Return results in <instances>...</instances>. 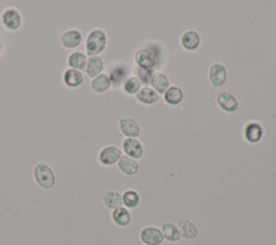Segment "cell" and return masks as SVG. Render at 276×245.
<instances>
[{
	"label": "cell",
	"mask_w": 276,
	"mask_h": 245,
	"mask_svg": "<svg viewBox=\"0 0 276 245\" xmlns=\"http://www.w3.org/2000/svg\"><path fill=\"white\" fill-rule=\"evenodd\" d=\"M139 240L144 245H162L164 237L160 228L155 226H147L139 232Z\"/></svg>",
	"instance_id": "obj_7"
},
{
	"label": "cell",
	"mask_w": 276,
	"mask_h": 245,
	"mask_svg": "<svg viewBox=\"0 0 276 245\" xmlns=\"http://www.w3.org/2000/svg\"><path fill=\"white\" fill-rule=\"evenodd\" d=\"M112 86L110 77L108 74H101L91 81V89L94 93L102 94L107 92Z\"/></svg>",
	"instance_id": "obj_20"
},
{
	"label": "cell",
	"mask_w": 276,
	"mask_h": 245,
	"mask_svg": "<svg viewBox=\"0 0 276 245\" xmlns=\"http://www.w3.org/2000/svg\"><path fill=\"white\" fill-rule=\"evenodd\" d=\"M217 106L227 114H234L240 110V102L233 93L223 91L217 95Z\"/></svg>",
	"instance_id": "obj_4"
},
{
	"label": "cell",
	"mask_w": 276,
	"mask_h": 245,
	"mask_svg": "<svg viewBox=\"0 0 276 245\" xmlns=\"http://www.w3.org/2000/svg\"><path fill=\"white\" fill-rule=\"evenodd\" d=\"M0 52H2V45H0Z\"/></svg>",
	"instance_id": "obj_30"
},
{
	"label": "cell",
	"mask_w": 276,
	"mask_h": 245,
	"mask_svg": "<svg viewBox=\"0 0 276 245\" xmlns=\"http://www.w3.org/2000/svg\"><path fill=\"white\" fill-rule=\"evenodd\" d=\"M104 70V61L101 56H90L88 59L87 67H85V72L89 78H95L98 75L103 74Z\"/></svg>",
	"instance_id": "obj_22"
},
{
	"label": "cell",
	"mask_w": 276,
	"mask_h": 245,
	"mask_svg": "<svg viewBox=\"0 0 276 245\" xmlns=\"http://www.w3.org/2000/svg\"><path fill=\"white\" fill-rule=\"evenodd\" d=\"M142 88V84L136 76L129 77L122 84V89L128 95H136L137 92Z\"/></svg>",
	"instance_id": "obj_28"
},
{
	"label": "cell",
	"mask_w": 276,
	"mask_h": 245,
	"mask_svg": "<svg viewBox=\"0 0 276 245\" xmlns=\"http://www.w3.org/2000/svg\"><path fill=\"white\" fill-rule=\"evenodd\" d=\"M185 94L182 88L173 86L169 87L168 90L163 94L164 103L168 106H178L184 101Z\"/></svg>",
	"instance_id": "obj_19"
},
{
	"label": "cell",
	"mask_w": 276,
	"mask_h": 245,
	"mask_svg": "<svg viewBox=\"0 0 276 245\" xmlns=\"http://www.w3.org/2000/svg\"><path fill=\"white\" fill-rule=\"evenodd\" d=\"M141 198L138 191L134 189H128L122 193V202L123 206L127 207L128 210H134L140 204Z\"/></svg>",
	"instance_id": "obj_27"
},
{
	"label": "cell",
	"mask_w": 276,
	"mask_h": 245,
	"mask_svg": "<svg viewBox=\"0 0 276 245\" xmlns=\"http://www.w3.org/2000/svg\"><path fill=\"white\" fill-rule=\"evenodd\" d=\"M134 62L137 67L154 69L157 65V56L149 49H138L134 53Z\"/></svg>",
	"instance_id": "obj_10"
},
{
	"label": "cell",
	"mask_w": 276,
	"mask_h": 245,
	"mask_svg": "<svg viewBox=\"0 0 276 245\" xmlns=\"http://www.w3.org/2000/svg\"><path fill=\"white\" fill-rule=\"evenodd\" d=\"M83 80H84L83 74L79 70L68 68L64 71L63 82L65 83L66 87L71 88V89L78 88L83 83Z\"/></svg>",
	"instance_id": "obj_18"
},
{
	"label": "cell",
	"mask_w": 276,
	"mask_h": 245,
	"mask_svg": "<svg viewBox=\"0 0 276 245\" xmlns=\"http://www.w3.org/2000/svg\"><path fill=\"white\" fill-rule=\"evenodd\" d=\"M119 129L126 138H138L141 133L138 122L130 117H123L119 120Z\"/></svg>",
	"instance_id": "obj_11"
},
{
	"label": "cell",
	"mask_w": 276,
	"mask_h": 245,
	"mask_svg": "<svg viewBox=\"0 0 276 245\" xmlns=\"http://www.w3.org/2000/svg\"><path fill=\"white\" fill-rule=\"evenodd\" d=\"M108 75L113 86L119 87L129 78V68L127 65H117L110 69V72Z\"/></svg>",
	"instance_id": "obj_23"
},
{
	"label": "cell",
	"mask_w": 276,
	"mask_h": 245,
	"mask_svg": "<svg viewBox=\"0 0 276 245\" xmlns=\"http://www.w3.org/2000/svg\"><path fill=\"white\" fill-rule=\"evenodd\" d=\"M122 149L126 153V156L136 160V161L144 157V145L138 138H124L122 142Z\"/></svg>",
	"instance_id": "obj_8"
},
{
	"label": "cell",
	"mask_w": 276,
	"mask_h": 245,
	"mask_svg": "<svg viewBox=\"0 0 276 245\" xmlns=\"http://www.w3.org/2000/svg\"><path fill=\"white\" fill-rule=\"evenodd\" d=\"M228 79V70L225 66L220 63L213 64L208 69V80L211 86L215 89L224 86Z\"/></svg>",
	"instance_id": "obj_5"
},
{
	"label": "cell",
	"mask_w": 276,
	"mask_h": 245,
	"mask_svg": "<svg viewBox=\"0 0 276 245\" xmlns=\"http://www.w3.org/2000/svg\"><path fill=\"white\" fill-rule=\"evenodd\" d=\"M136 100L138 103L146 106H152L160 101V95L151 87H142L136 94Z\"/></svg>",
	"instance_id": "obj_16"
},
{
	"label": "cell",
	"mask_w": 276,
	"mask_h": 245,
	"mask_svg": "<svg viewBox=\"0 0 276 245\" xmlns=\"http://www.w3.org/2000/svg\"><path fill=\"white\" fill-rule=\"evenodd\" d=\"M33 174L36 183L43 189H51L54 187L56 177L53 169L45 163H37L33 169Z\"/></svg>",
	"instance_id": "obj_2"
},
{
	"label": "cell",
	"mask_w": 276,
	"mask_h": 245,
	"mask_svg": "<svg viewBox=\"0 0 276 245\" xmlns=\"http://www.w3.org/2000/svg\"><path fill=\"white\" fill-rule=\"evenodd\" d=\"M3 25L9 31H17L22 25V15L14 8H7L2 13Z\"/></svg>",
	"instance_id": "obj_9"
},
{
	"label": "cell",
	"mask_w": 276,
	"mask_h": 245,
	"mask_svg": "<svg viewBox=\"0 0 276 245\" xmlns=\"http://www.w3.org/2000/svg\"><path fill=\"white\" fill-rule=\"evenodd\" d=\"M119 171L126 176H134L138 173L139 164L136 160L132 159L128 156H122L117 163Z\"/></svg>",
	"instance_id": "obj_17"
},
{
	"label": "cell",
	"mask_w": 276,
	"mask_h": 245,
	"mask_svg": "<svg viewBox=\"0 0 276 245\" xmlns=\"http://www.w3.org/2000/svg\"><path fill=\"white\" fill-rule=\"evenodd\" d=\"M107 42L108 38L106 33L103 30H99V28H95V30L90 32L87 37L85 50H87L89 56H99V54L106 49Z\"/></svg>",
	"instance_id": "obj_1"
},
{
	"label": "cell",
	"mask_w": 276,
	"mask_h": 245,
	"mask_svg": "<svg viewBox=\"0 0 276 245\" xmlns=\"http://www.w3.org/2000/svg\"><path fill=\"white\" fill-rule=\"evenodd\" d=\"M177 227L179 229L182 238L186 240H194L198 235V228L194 222L190 219H180L177 223Z\"/></svg>",
	"instance_id": "obj_15"
},
{
	"label": "cell",
	"mask_w": 276,
	"mask_h": 245,
	"mask_svg": "<svg viewBox=\"0 0 276 245\" xmlns=\"http://www.w3.org/2000/svg\"><path fill=\"white\" fill-rule=\"evenodd\" d=\"M67 63L69 65V67L76 70H83L87 67V63H88V58L87 55L80 51H74L69 54Z\"/></svg>",
	"instance_id": "obj_25"
},
{
	"label": "cell",
	"mask_w": 276,
	"mask_h": 245,
	"mask_svg": "<svg viewBox=\"0 0 276 245\" xmlns=\"http://www.w3.org/2000/svg\"><path fill=\"white\" fill-rule=\"evenodd\" d=\"M111 219L116 226L120 228L128 227L131 223V213L124 206L118 207L111 213Z\"/></svg>",
	"instance_id": "obj_21"
},
{
	"label": "cell",
	"mask_w": 276,
	"mask_h": 245,
	"mask_svg": "<svg viewBox=\"0 0 276 245\" xmlns=\"http://www.w3.org/2000/svg\"><path fill=\"white\" fill-rule=\"evenodd\" d=\"M243 136L248 144H259L264 137V128L258 121H248L244 126Z\"/></svg>",
	"instance_id": "obj_3"
},
{
	"label": "cell",
	"mask_w": 276,
	"mask_h": 245,
	"mask_svg": "<svg viewBox=\"0 0 276 245\" xmlns=\"http://www.w3.org/2000/svg\"><path fill=\"white\" fill-rule=\"evenodd\" d=\"M83 36L78 30H68L61 36V44L65 49H76L81 44Z\"/></svg>",
	"instance_id": "obj_13"
},
{
	"label": "cell",
	"mask_w": 276,
	"mask_h": 245,
	"mask_svg": "<svg viewBox=\"0 0 276 245\" xmlns=\"http://www.w3.org/2000/svg\"><path fill=\"white\" fill-rule=\"evenodd\" d=\"M122 157L121 149L115 145H107L101 149L98 161L104 166H112L119 162Z\"/></svg>",
	"instance_id": "obj_6"
},
{
	"label": "cell",
	"mask_w": 276,
	"mask_h": 245,
	"mask_svg": "<svg viewBox=\"0 0 276 245\" xmlns=\"http://www.w3.org/2000/svg\"><path fill=\"white\" fill-rule=\"evenodd\" d=\"M103 202L105 204V206L107 207L109 210H116L118 207L123 206V202H122V194L118 191H113V190H109L106 191L103 197Z\"/></svg>",
	"instance_id": "obj_24"
},
{
	"label": "cell",
	"mask_w": 276,
	"mask_h": 245,
	"mask_svg": "<svg viewBox=\"0 0 276 245\" xmlns=\"http://www.w3.org/2000/svg\"><path fill=\"white\" fill-rule=\"evenodd\" d=\"M149 84L159 95H161V94L163 95L170 87V80L163 71H155Z\"/></svg>",
	"instance_id": "obj_14"
},
{
	"label": "cell",
	"mask_w": 276,
	"mask_h": 245,
	"mask_svg": "<svg viewBox=\"0 0 276 245\" xmlns=\"http://www.w3.org/2000/svg\"><path fill=\"white\" fill-rule=\"evenodd\" d=\"M201 36H199L196 31L193 30L186 31L182 35V37H180V44H182L183 49L188 52L196 51L199 48V45H201Z\"/></svg>",
	"instance_id": "obj_12"
},
{
	"label": "cell",
	"mask_w": 276,
	"mask_h": 245,
	"mask_svg": "<svg viewBox=\"0 0 276 245\" xmlns=\"http://www.w3.org/2000/svg\"><path fill=\"white\" fill-rule=\"evenodd\" d=\"M162 234H163L164 240L168 242H178L180 239H182V235H180L179 229L177 227V225L174 223H164L161 227Z\"/></svg>",
	"instance_id": "obj_26"
},
{
	"label": "cell",
	"mask_w": 276,
	"mask_h": 245,
	"mask_svg": "<svg viewBox=\"0 0 276 245\" xmlns=\"http://www.w3.org/2000/svg\"><path fill=\"white\" fill-rule=\"evenodd\" d=\"M154 69H148V68H140L137 67L136 74H137V78L141 82V84H145V87H147V84L150 83L152 75H154Z\"/></svg>",
	"instance_id": "obj_29"
}]
</instances>
